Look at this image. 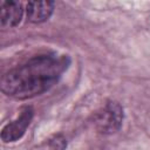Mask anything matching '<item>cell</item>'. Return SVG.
Masks as SVG:
<instances>
[{
  "label": "cell",
  "instance_id": "obj_1",
  "mask_svg": "<svg viewBox=\"0 0 150 150\" xmlns=\"http://www.w3.org/2000/svg\"><path fill=\"white\" fill-rule=\"evenodd\" d=\"M68 55L40 54L6 71L0 81L1 91L15 100H27L49 90L68 69Z\"/></svg>",
  "mask_w": 150,
  "mask_h": 150
},
{
  "label": "cell",
  "instance_id": "obj_2",
  "mask_svg": "<svg viewBox=\"0 0 150 150\" xmlns=\"http://www.w3.org/2000/svg\"><path fill=\"white\" fill-rule=\"evenodd\" d=\"M123 118V107L120 102L109 100L94 112L93 123L97 132L102 135H112L121 129Z\"/></svg>",
  "mask_w": 150,
  "mask_h": 150
},
{
  "label": "cell",
  "instance_id": "obj_3",
  "mask_svg": "<svg viewBox=\"0 0 150 150\" xmlns=\"http://www.w3.org/2000/svg\"><path fill=\"white\" fill-rule=\"evenodd\" d=\"M34 116L32 105H23L15 120L7 123L1 130V139L4 143H12L20 139L29 127Z\"/></svg>",
  "mask_w": 150,
  "mask_h": 150
},
{
  "label": "cell",
  "instance_id": "obj_4",
  "mask_svg": "<svg viewBox=\"0 0 150 150\" xmlns=\"http://www.w3.org/2000/svg\"><path fill=\"white\" fill-rule=\"evenodd\" d=\"M54 7V1H28L26 4L27 20L32 23L45 22L52 16Z\"/></svg>",
  "mask_w": 150,
  "mask_h": 150
},
{
  "label": "cell",
  "instance_id": "obj_5",
  "mask_svg": "<svg viewBox=\"0 0 150 150\" xmlns=\"http://www.w3.org/2000/svg\"><path fill=\"white\" fill-rule=\"evenodd\" d=\"M23 5L20 1H2L1 2V26L15 27L20 23L23 15Z\"/></svg>",
  "mask_w": 150,
  "mask_h": 150
},
{
  "label": "cell",
  "instance_id": "obj_6",
  "mask_svg": "<svg viewBox=\"0 0 150 150\" xmlns=\"http://www.w3.org/2000/svg\"><path fill=\"white\" fill-rule=\"evenodd\" d=\"M67 146V139L62 134H54L48 137L40 145L39 150H64Z\"/></svg>",
  "mask_w": 150,
  "mask_h": 150
}]
</instances>
